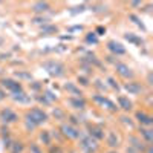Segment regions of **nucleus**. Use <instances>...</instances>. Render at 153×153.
Instances as JSON below:
<instances>
[{
  "instance_id": "1",
  "label": "nucleus",
  "mask_w": 153,
  "mask_h": 153,
  "mask_svg": "<svg viewBox=\"0 0 153 153\" xmlns=\"http://www.w3.org/2000/svg\"><path fill=\"white\" fill-rule=\"evenodd\" d=\"M45 121H48V113L43 112L42 109H32L31 112L26 113V127H28V130H32L35 129L37 126H40L43 124Z\"/></svg>"
},
{
  "instance_id": "2",
  "label": "nucleus",
  "mask_w": 153,
  "mask_h": 153,
  "mask_svg": "<svg viewBox=\"0 0 153 153\" xmlns=\"http://www.w3.org/2000/svg\"><path fill=\"white\" fill-rule=\"evenodd\" d=\"M43 68L52 76H61L65 74V66L58 61H46V63H43Z\"/></svg>"
},
{
  "instance_id": "3",
  "label": "nucleus",
  "mask_w": 153,
  "mask_h": 153,
  "mask_svg": "<svg viewBox=\"0 0 153 153\" xmlns=\"http://www.w3.org/2000/svg\"><path fill=\"white\" fill-rule=\"evenodd\" d=\"M61 133L65 135L66 138H69V139H78V138H81V132L76 129L75 126H71V124H63L61 126Z\"/></svg>"
},
{
  "instance_id": "4",
  "label": "nucleus",
  "mask_w": 153,
  "mask_h": 153,
  "mask_svg": "<svg viewBox=\"0 0 153 153\" xmlns=\"http://www.w3.org/2000/svg\"><path fill=\"white\" fill-rule=\"evenodd\" d=\"M2 86H3L5 89H8L9 92H12L14 95L23 92L22 84H20L19 81H16V80H11V78H5V80H2Z\"/></svg>"
},
{
  "instance_id": "5",
  "label": "nucleus",
  "mask_w": 153,
  "mask_h": 153,
  "mask_svg": "<svg viewBox=\"0 0 153 153\" xmlns=\"http://www.w3.org/2000/svg\"><path fill=\"white\" fill-rule=\"evenodd\" d=\"M0 120L3 123H16L19 120V117H17V113L12 112L11 109H3L0 112Z\"/></svg>"
},
{
  "instance_id": "6",
  "label": "nucleus",
  "mask_w": 153,
  "mask_h": 153,
  "mask_svg": "<svg viewBox=\"0 0 153 153\" xmlns=\"http://www.w3.org/2000/svg\"><path fill=\"white\" fill-rule=\"evenodd\" d=\"M81 147L84 149V150H87V152H95L97 150V141L94 138H91V136H83L81 138Z\"/></svg>"
},
{
  "instance_id": "7",
  "label": "nucleus",
  "mask_w": 153,
  "mask_h": 153,
  "mask_svg": "<svg viewBox=\"0 0 153 153\" xmlns=\"http://www.w3.org/2000/svg\"><path fill=\"white\" fill-rule=\"evenodd\" d=\"M107 48H109V51L112 54H115V55H124L126 54V48L121 45V43H118V42H109V45H107Z\"/></svg>"
},
{
  "instance_id": "8",
  "label": "nucleus",
  "mask_w": 153,
  "mask_h": 153,
  "mask_svg": "<svg viewBox=\"0 0 153 153\" xmlns=\"http://www.w3.org/2000/svg\"><path fill=\"white\" fill-rule=\"evenodd\" d=\"M89 136L94 138L95 141H100V139L104 138V132L101 127H97V126H89Z\"/></svg>"
},
{
  "instance_id": "9",
  "label": "nucleus",
  "mask_w": 153,
  "mask_h": 153,
  "mask_svg": "<svg viewBox=\"0 0 153 153\" xmlns=\"http://www.w3.org/2000/svg\"><path fill=\"white\" fill-rule=\"evenodd\" d=\"M117 72L121 76H124V78H132V76H133L132 69L127 66V65H124V63H118V65H117Z\"/></svg>"
},
{
  "instance_id": "10",
  "label": "nucleus",
  "mask_w": 153,
  "mask_h": 153,
  "mask_svg": "<svg viewBox=\"0 0 153 153\" xmlns=\"http://www.w3.org/2000/svg\"><path fill=\"white\" fill-rule=\"evenodd\" d=\"M69 104L76 110H83L86 107V100L83 97H74V98L69 100Z\"/></svg>"
},
{
  "instance_id": "11",
  "label": "nucleus",
  "mask_w": 153,
  "mask_h": 153,
  "mask_svg": "<svg viewBox=\"0 0 153 153\" xmlns=\"http://www.w3.org/2000/svg\"><path fill=\"white\" fill-rule=\"evenodd\" d=\"M124 87H126V91L129 92V94H132V95H138V94H141V91H143L141 84L136 83V81H130V83H127Z\"/></svg>"
},
{
  "instance_id": "12",
  "label": "nucleus",
  "mask_w": 153,
  "mask_h": 153,
  "mask_svg": "<svg viewBox=\"0 0 153 153\" xmlns=\"http://www.w3.org/2000/svg\"><path fill=\"white\" fill-rule=\"evenodd\" d=\"M136 120L141 123V126H152L153 124V118L150 117V115L144 113V112H136Z\"/></svg>"
},
{
  "instance_id": "13",
  "label": "nucleus",
  "mask_w": 153,
  "mask_h": 153,
  "mask_svg": "<svg viewBox=\"0 0 153 153\" xmlns=\"http://www.w3.org/2000/svg\"><path fill=\"white\" fill-rule=\"evenodd\" d=\"M118 107H121L126 112H129L132 109V101L127 97H118Z\"/></svg>"
},
{
  "instance_id": "14",
  "label": "nucleus",
  "mask_w": 153,
  "mask_h": 153,
  "mask_svg": "<svg viewBox=\"0 0 153 153\" xmlns=\"http://www.w3.org/2000/svg\"><path fill=\"white\" fill-rule=\"evenodd\" d=\"M12 98H14V101H17V103H22V104H28V103H31V97H29V95H26L25 92L16 94Z\"/></svg>"
},
{
  "instance_id": "15",
  "label": "nucleus",
  "mask_w": 153,
  "mask_h": 153,
  "mask_svg": "<svg viewBox=\"0 0 153 153\" xmlns=\"http://www.w3.org/2000/svg\"><path fill=\"white\" fill-rule=\"evenodd\" d=\"M65 87H66V91H68L71 95H75V97H81V95H83L80 89L75 86V83H66Z\"/></svg>"
},
{
  "instance_id": "16",
  "label": "nucleus",
  "mask_w": 153,
  "mask_h": 153,
  "mask_svg": "<svg viewBox=\"0 0 153 153\" xmlns=\"http://www.w3.org/2000/svg\"><path fill=\"white\" fill-rule=\"evenodd\" d=\"M130 143H132V147H133V149H135L138 153H139V152H143V153H144V150H146V146H144L141 141H139L138 138L132 136V138H130Z\"/></svg>"
},
{
  "instance_id": "17",
  "label": "nucleus",
  "mask_w": 153,
  "mask_h": 153,
  "mask_svg": "<svg viewBox=\"0 0 153 153\" xmlns=\"http://www.w3.org/2000/svg\"><path fill=\"white\" fill-rule=\"evenodd\" d=\"M139 132H141V136L146 139L147 144H150V143L153 141V132H152L150 129H144V127H141V129H139Z\"/></svg>"
},
{
  "instance_id": "18",
  "label": "nucleus",
  "mask_w": 153,
  "mask_h": 153,
  "mask_svg": "<svg viewBox=\"0 0 153 153\" xmlns=\"http://www.w3.org/2000/svg\"><path fill=\"white\" fill-rule=\"evenodd\" d=\"M32 9L35 12H46L49 9V3L48 2H37V3H34Z\"/></svg>"
},
{
  "instance_id": "19",
  "label": "nucleus",
  "mask_w": 153,
  "mask_h": 153,
  "mask_svg": "<svg viewBox=\"0 0 153 153\" xmlns=\"http://www.w3.org/2000/svg\"><path fill=\"white\" fill-rule=\"evenodd\" d=\"M107 144H109L110 147H113V149L120 146V139H118V136L115 135L113 132H110L109 136H107Z\"/></svg>"
},
{
  "instance_id": "20",
  "label": "nucleus",
  "mask_w": 153,
  "mask_h": 153,
  "mask_svg": "<svg viewBox=\"0 0 153 153\" xmlns=\"http://www.w3.org/2000/svg\"><path fill=\"white\" fill-rule=\"evenodd\" d=\"M124 37H126L127 42H130V43H133V45H143V40H141L139 37H136L135 34H126Z\"/></svg>"
},
{
  "instance_id": "21",
  "label": "nucleus",
  "mask_w": 153,
  "mask_h": 153,
  "mask_svg": "<svg viewBox=\"0 0 153 153\" xmlns=\"http://www.w3.org/2000/svg\"><path fill=\"white\" fill-rule=\"evenodd\" d=\"M40 141H42L43 144H46V146L51 144V133H49L48 130H43V132L40 133Z\"/></svg>"
},
{
  "instance_id": "22",
  "label": "nucleus",
  "mask_w": 153,
  "mask_h": 153,
  "mask_svg": "<svg viewBox=\"0 0 153 153\" xmlns=\"http://www.w3.org/2000/svg\"><path fill=\"white\" fill-rule=\"evenodd\" d=\"M58 31L57 26H52V25H45L42 28V34H55Z\"/></svg>"
},
{
  "instance_id": "23",
  "label": "nucleus",
  "mask_w": 153,
  "mask_h": 153,
  "mask_svg": "<svg viewBox=\"0 0 153 153\" xmlns=\"http://www.w3.org/2000/svg\"><path fill=\"white\" fill-rule=\"evenodd\" d=\"M94 101H95V103H98V104H101V106H106L109 100L104 95H95L94 97Z\"/></svg>"
},
{
  "instance_id": "24",
  "label": "nucleus",
  "mask_w": 153,
  "mask_h": 153,
  "mask_svg": "<svg viewBox=\"0 0 153 153\" xmlns=\"http://www.w3.org/2000/svg\"><path fill=\"white\" fill-rule=\"evenodd\" d=\"M9 149L12 150V153H22V150H23V144H22V143H14V144H11Z\"/></svg>"
},
{
  "instance_id": "25",
  "label": "nucleus",
  "mask_w": 153,
  "mask_h": 153,
  "mask_svg": "<svg viewBox=\"0 0 153 153\" xmlns=\"http://www.w3.org/2000/svg\"><path fill=\"white\" fill-rule=\"evenodd\" d=\"M86 42L87 43H97L98 42V38H97V34L95 32H91V34H87V37H86Z\"/></svg>"
},
{
  "instance_id": "26",
  "label": "nucleus",
  "mask_w": 153,
  "mask_h": 153,
  "mask_svg": "<svg viewBox=\"0 0 153 153\" xmlns=\"http://www.w3.org/2000/svg\"><path fill=\"white\" fill-rule=\"evenodd\" d=\"M29 150H31V153H43V152H42V149L38 147V144H35V143H31Z\"/></svg>"
},
{
  "instance_id": "27",
  "label": "nucleus",
  "mask_w": 153,
  "mask_h": 153,
  "mask_svg": "<svg viewBox=\"0 0 153 153\" xmlns=\"http://www.w3.org/2000/svg\"><path fill=\"white\" fill-rule=\"evenodd\" d=\"M130 20H133V22H135V23H136V25H138V26H139V28H141L143 31L146 29V26H144V25H143V22H141V20H139V19H138L136 16H133V14H132V16H130Z\"/></svg>"
},
{
  "instance_id": "28",
  "label": "nucleus",
  "mask_w": 153,
  "mask_h": 153,
  "mask_svg": "<svg viewBox=\"0 0 153 153\" xmlns=\"http://www.w3.org/2000/svg\"><path fill=\"white\" fill-rule=\"evenodd\" d=\"M16 76H19V78H26V80H31V75L26 74V72H16Z\"/></svg>"
},
{
  "instance_id": "29",
  "label": "nucleus",
  "mask_w": 153,
  "mask_h": 153,
  "mask_svg": "<svg viewBox=\"0 0 153 153\" xmlns=\"http://www.w3.org/2000/svg\"><path fill=\"white\" fill-rule=\"evenodd\" d=\"M32 22H34V23H37V25H42V23H46V22H48V19H46V17H35Z\"/></svg>"
},
{
  "instance_id": "30",
  "label": "nucleus",
  "mask_w": 153,
  "mask_h": 153,
  "mask_svg": "<svg viewBox=\"0 0 153 153\" xmlns=\"http://www.w3.org/2000/svg\"><path fill=\"white\" fill-rule=\"evenodd\" d=\"M49 153H63V150H61L60 146H55V147H51L49 149Z\"/></svg>"
},
{
  "instance_id": "31",
  "label": "nucleus",
  "mask_w": 153,
  "mask_h": 153,
  "mask_svg": "<svg viewBox=\"0 0 153 153\" xmlns=\"http://www.w3.org/2000/svg\"><path fill=\"white\" fill-rule=\"evenodd\" d=\"M84 5H80V6H76V8H74V11H72V14H78V12H83L84 11Z\"/></svg>"
},
{
  "instance_id": "32",
  "label": "nucleus",
  "mask_w": 153,
  "mask_h": 153,
  "mask_svg": "<svg viewBox=\"0 0 153 153\" xmlns=\"http://www.w3.org/2000/svg\"><path fill=\"white\" fill-rule=\"evenodd\" d=\"M78 83H81L83 86H87V84H89L87 78H86V76H83V75H80V76H78Z\"/></svg>"
},
{
  "instance_id": "33",
  "label": "nucleus",
  "mask_w": 153,
  "mask_h": 153,
  "mask_svg": "<svg viewBox=\"0 0 153 153\" xmlns=\"http://www.w3.org/2000/svg\"><path fill=\"white\" fill-rule=\"evenodd\" d=\"M107 81H109V84H110V87H113V89H117V91H118V89H120V87H118V84H117V81H115L113 78H109Z\"/></svg>"
},
{
  "instance_id": "34",
  "label": "nucleus",
  "mask_w": 153,
  "mask_h": 153,
  "mask_svg": "<svg viewBox=\"0 0 153 153\" xmlns=\"http://www.w3.org/2000/svg\"><path fill=\"white\" fill-rule=\"evenodd\" d=\"M54 117L63 118V112H61V110H58V109H55V110H54Z\"/></svg>"
},
{
  "instance_id": "35",
  "label": "nucleus",
  "mask_w": 153,
  "mask_h": 153,
  "mask_svg": "<svg viewBox=\"0 0 153 153\" xmlns=\"http://www.w3.org/2000/svg\"><path fill=\"white\" fill-rule=\"evenodd\" d=\"M103 32H106V29H104L103 26H100V28L97 29V32H95V34H97V35H101V34H103Z\"/></svg>"
},
{
  "instance_id": "36",
  "label": "nucleus",
  "mask_w": 153,
  "mask_h": 153,
  "mask_svg": "<svg viewBox=\"0 0 153 153\" xmlns=\"http://www.w3.org/2000/svg\"><path fill=\"white\" fill-rule=\"evenodd\" d=\"M127 153H138V152H136L133 147H129V149H127Z\"/></svg>"
},
{
  "instance_id": "37",
  "label": "nucleus",
  "mask_w": 153,
  "mask_h": 153,
  "mask_svg": "<svg viewBox=\"0 0 153 153\" xmlns=\"http://www.w3.org/2000/svg\"><path fill=\"white\" fill-rule=\"evenodd\" d=\"M5 97H6V94H5L3 91H0V101H2V100H5Z\"/></svg>"
},
{
  "instance_id": "38",
  "label": "nucleus",
  "mask_w": 153,
  "mask_h": 153,
  "mask_svg": "<svg viewBox=\"0 0 153 153\" xmlns=\"http://www.w3.org/2000/svg\"><path fill=\"white\" fill-rule=\"evenodd\" d=\"M83 28L81 26H74V28H71V31H81Z\"/></svg>"
},
{
  "instance_id": "39",
  "label": "nucleus",
  "mask_w": 153,
  "mask_h": 153,
  "mask_svg": "<svg viewBox=\"0 0 153 153\" xmlns=\"http://www.w3.org/2000/svg\"><path fill=\"white\" fill-rule=\"evenodd\" d=\"M110 153H117V152H110Z\"/></svg>"
}]
</instances>
